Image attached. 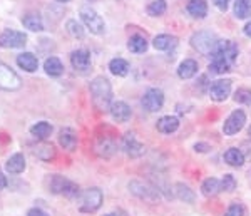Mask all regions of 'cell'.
I'll list each match as a JSON object with an SVG mask.
<instances>
[{
    "mask_svg": "<svg viewBox=\"0 0 251 216\" xmlns=\"http://www.w3.org/2000/svg\"><path fill=\"white\" fill-rule=\"evenodd\" d=\"M238 57V47L231 40H218L216 47L211 52V64L209 71L214 74H225L228 72Z\"/></svg>",
    "mask_w": 251,
    "mask_h": 216,
    "instance_id": "cell-1",
    "label": "cell"
},
{
    "mask_svg": "<svg viewBox=\"0 0 251 216\" xmlns=\"http://www.w3.org/2000/svg\"><path fill=\"white\" fill-rule=\"evenodd\" d=\"M91 96L92 103L99 111H109L111 109V99H112V87L111 82L106 77L99 76L91 82Z\"/></svg>",
    "mask_w": 251,
    "mask_h": 216,
    "instance_id": "cell-2",
    "label": "cell"
},
{
    "mask_svg": "<svg viewBox=\"0 0 251 216\" xmlns=\"http://www.w3.org/2000/svg\"><path fill=\"white\" fill-rule=\"evenodd\" d=\"M49 191L54 194H62L66 198H77L80 194L79 186L75 183L64 176H59V174H54L49 179Z\"/></svg>",
    "mask_w": 251,
    "mask_h": 216,
    "instance_id": "cell-3",
    "label": "cell"
},
{
    "mask_svg": "<svg viewBox=\"0 0 251 216\" xmlns=\"http://www.w3.org/2000/svg\"><path fill=\"white\" fill-rule=\"evenodd\" d=\"M102 191L99 188H89L79 196V210L82 213H94L102 205Z\"/></svg>",
    "mask_w": 251,
    "mask_h": 216,
    "instance_id": "cell-4",
    "label": "cell"
},
{
    "mask_svg": "<svg viewBox=\"0 0 251 216\" xmlns=\"http://www.w3.org/2000/svg\"><path fill=\"white\" fill-rule=\"evenodd\" d=\"M129 191H131L134 196L146 199V201L154 203L159 199V189H156L154 186L148 185V183L141 181V179H132V181L129 183Z\"/></svg>",
    "mask_w": 251,
    "mask_h": 216,
    "instance_id": "cell-5",
    "label": "cell"
},
{
    "mask_svg": "<svg viewBox=\"0 0 251 216\" xmlns=\"http://www.w3.org/2000/svg\"><path fill=\"white\" fill-rule=\"evenodd\" d=\"M216 44H218V39L211 32H198V34H194L191 37V46L204 55H211Z\"/></svg>",
    "mask_w": 251,
    "mask_h": 216,
    "instance_id": "cell-6",
    "label": "cell"
},
{
    "mask_svg": "<svg viewBox=\"0 0 251 216\" xmlns=\"http://www.w3.org/2000/svg\"><path fill=\"white\" fill-rule=\"evenodd\" d=\"M22 85L20 77L12 69L0 60V89L2 91H17Z\"/></svg>",
    "mask_w": 251,
    "mask_h": 216,
    "instance_id": "cell-7",
    "label": "cell"
},
{
    "mask_svg": "<svg viewBox=\"0 0 251 216\" xmlns=\"http://www.w3.org/2000/svg\"><path fill=\"white\" fill-rule=\"evenodd\" d=\"M80 19H82V22L86 24L92 34L99 35V34H102L104 28H106L100 15H97V12L94 9H91V7H82V9H80Z\"/></svg>",
    "mask_w": 251,
    "mask_h": 216,
    "instance_id": "cell-8",
    "label": "cell"
},
{
    "mask_svg": "<svg viewBox=\"0 0 251 216\" xmlns=\"http://www.w3.org/2000/svg\"><path fill=\"white\" fill-rule=\"evenodd\" d=\"M27 44V35L24 32L7 28L0 34V47L3 49H20Z\"/></svg>",
    "mask_w": 251,
    "mask_h": 216,
    "instance_id": "cell-9",
    "label": "cell"
},
{
    "mask_svg": "<svg viewBox=\"0 0 251 216\" xmlns=\"http://www.w3.org/2000/svg\"><path fill=\"white\" fill-rule=\"evenodd\" d=\"M245 122H246V114L243 112L241 109H236V111H233L229 114L228 119L225 121V124H223V133H225L226 136H233V134L241 131Z\"/></svg>",
    "mask_w": 251,
    "mask_h": 216,
    "instance_id": "cell-10",
    "label": "cell"
},
{
    "mask_svg": "<svg viewBox=\"0 0 251 216\" xmlns=\"http://www.w3.org/2000/svg\"><path fill=\"white\" fill-rule=\"evenodd\" d=\"M143 108L146 111L149 112H156V111H161L164 104V94L161 89H149L148 92L143 96Z\"/></svg>",
    "mask_w": 251,
    "mask_h": 216,
    "instance_id": "cell-11",
    "label": "cell"
},
{
    "mask_svg": "<svg viewBox=\"0 0 251 216\" xmlns=\"http://www.w3.org/2000/svg\"><path fill=\"white\" fill-rule=\"evenodd\" d=\"M229 92H231V81L229 79H220L214 81L209 87V97L216 103H223L228 99Z\"/></svg>",
    "mask_w": 251,
    "mask_h": 216,
    "instance_id": "cell-12",
    "label": "cell"
},
{
    "mask_svg": "<svg viewBox=\"0 0 251 216\" xmlns=\"http://www.w3.org/2000/svg\"><path fill=\"white\" fill-rule=\"evenodd\" d=\"M123 149L131 158H139V156H143V154L146 153L144 144H143V142L137 141L136 134H132V133H127L123 137Z\"/></svg>",
    "mask_w": 251,
    "mask_h": 216,
    "instance_id": "cell-13",
    "label": "cell"
},
{
    "mask_svg": "<svg viewBox=\"0 0 251 216\" xmlns=\"http://www.w3.org/2000/svg\"><path fill=\"white\" fill-rule=\"evenodd\" d=\"M71 64L75 71H87L91 67V54L84 49H77L71 54Z\"/></svg>",
    "mask_w": 251,
    "mask_h": 216,
    "instance_id": "cell-14",
    "label": "cell"
},
{
    "mask_svg": "<svg viewBox=\"0 0 251 216\" xmlns=\"http://www.w3.org/2000/svg\"><path fill=\"white\" fill-rule=\"evenodd\" d=\"M109 112H111L112 119L117 121V122H126L131 119V108H129L127 104L123 103V101H117V103H112L111 104V109H109Z\"/></svg>",
    "mask_w": 251,
    "mask_h": 216,
    "instance_id": "cell-15",
    "label": "cell"
},
{
    "mask_svg": "<svg viewBox=\"0 0 251 216\" xmlns=\"http://www.w3.org/2000/svg\"><path fill=\"white\" fill-rule=\"evenodd\" d=\"M17 66L25 72H35L39 67V60L32 52H22L17 55Z\"/></svg>",
    "mask_w": 251,
    "mask_h": 216,
    "instance_id": "cell-16",
    "label": "cell"
},
{
    "mask_svg": "<svg viewBox=\"0 0 251 216\" xmlns=\"http://www.w3.org/2000/svg\"><path fill=\"white\" fill-rule=\"evenodd\" d=\"M59 144L67 151H74L77 146V136L71 128H64L59 133Z\"/></svg>",
    "mask_w": 251,
    "mask_h": 216,
    "instance_id": "cell-17",
    "label": "cell"
},
{
    "mask_svg": "<svg viewBox=\"0 0 251 216\" xmlns=\"http://www.w3.org/2000/svg\"><path fill=\"white\" fill-rule=\"evenodd\" d=\"M156 128H157V131L163 134H171L174 131H177V128H179V119L174 116H164L157 121Z\"/></svg>",
    "mask_w": 251,
    "mask_h": 216,
    "instance_id": "cell-18",
    "label": "cell"
},
{
    "mask_svg": "<svg viewBox=\"0 0 251 216\" xmlns=\"http://www.w3.org/2000/svg\"><path fill=\"white\" fill-rule=\"evenodd\" d=\"M116 142L109 137H100L99 141L96 142V153L102 158H111L112 154L116 153Z\"/></svg>",
    "mask_w": 251,
    "mask_h": 216,
    "instance_id": "cell-19",
    "label": "cell"
},
{
    "mask_svg": "<svg viewBox=\"0 0 251 216\" xmlns=\"http://www.w3.org/2000/svg\"><path fill=\"white\" fill-rule=\"evenodd\" d=\"M5 169L9 171L10 174H20L24 169H25V158H24V154H14V156H10L9 160L5 162Z\"/></svg>",
    "mask_w": 251,
    "mask_h": 216,
    "instance_id": "cell-20",
    "label": "cell"
},
{
    "mask_svg": "<svg viewBox=\"0 0 251 216\" xmlns=\"http://www.w3.org/2000/svg\"><path fill=\"white\" fill-rule=\"evenodd\" d=\"M152 46H154L157 51H171V49L177 46V39L169 34H161L154 39Z\"/></svg>",
    "mask_w": 251,
    "mask_h": 216,
    "instance_id": "cell-21",
    "label": "cell"
},
{
    "mask_svg": "<svg viewBox=\"0 0 251 216\" xmlns=\"http://www.w3.org/2000/svg\"><path fill=\"white\" fill-rule=\"evenodd\" d=\"M198 72V62L193 59H186L179 64V69H177V76L181 79H191V77Z\"/></svg>",
    "mask_w": 251,
    "mask_h": 216,
    "instance_id": "cell-22",
    "label": "cell"
},
{
    "mask_svg": "<svg viewBox=\"0 0 251 216\" xmlns=\"http://www.w3.org/2000/svg\"><path fill=\"white\" fill-rule=\"evenodd\" d=\"M30 134L34 137H37V139H47L52 134V126L47 121H40L30 128Z\"/></svg>",
    "mask_w": 251,
    "mask_h": 216,
    "instance_id": "cell-23",
    "label": "cell"
},
{
    "mask_svg": "<svg viewBox=\"0 0 251 216\" xmlns=\"http://www.w3.org/2000/svg\"><path fill=\"white\" fill-rule=\"evenodd\" d=\"M127 47L131 52H134V54H143V52L148 51V40L143 35H132L131 39H129L127 42Z\"/></svg>",
    "mask_w": 251,
    "mask_h": 216,
    "instance_id": "cell-24",
    "label": "cell"
},
{
    "mask_svg": "<svg viewBox=\"0 0 251 216\" xmlns=\"http://www.w3.org/2000/svg\"><path fill=\"white\" fill-rule=\"evenodd\" d=\"M188 12L196 19H203L208 14V5H206L204 0H191L188 3Z\"/></svg>",
    "mask_w": 251,
    "mask_h": 216,
    "instance_id": "cell-25",
    "label": "cell"
},
{
    "mask_svg": "<svg viewBox=\"0 0 251 216\" xmlns=\"http://www.w3.org/2000/svg\"><path fill=\"white\" fill-rule=\"evenodd\" d=\"M225 161L228 162L229 166L240 168V166H243V162H245V154H243L240 149L231 148V149H228L225 153Z\"/></svg>",
    "mask_w": 251,
    "mask_h": 216,
    "instance_id": "cell-26",
    "label": "cell"
},
{
    "mask_svg": "<svg viewBox=\"0 0 251 216\" xmlns=\"http://www.w3.org/2000/svg\"><path fill=\"white\" fill-rule=\"evenodd\" d=\"M44 69H46L47 74L52 77H57L64 72V66L57 57H49L46 62H44Z\"/></svg>",
    "mask_w": 251,
    "mask_h": 216,
    "instance_id": "cell-27",
    "label": "cell"
},
{
    "mask_svg": "<svg viewBox=\"0 0 251 216\" xmlns=\"http://www.w3.org/2000/svg\"><path fill=\"white\" fill-rule=\"evenodd\" d=\"M109 69H111V72L114 76L124 77V76H127V72H129V64H127V60H124V59H112L111 62H109Z\"/></svg>",
    "mask_w": 251,
    "mask_h": 216,
    "instance_id": "cell-28",
    "label": "cell"
},
{
    "mask_svg": "<svg viewBox=\"0 0 251 216\" xmlns=\"http://www.w3.org/2000/svg\"><path fill=\"white\" fill-rule=\"evenodd\" d=\"M234 15L238 19L251 17V0H236L234 2Z\"/></svg>",
    "mask_w": 251,
    "mask_h": 216,
    "instance_id": "cell-29",
    "label": "cell"
},
{
    "mask_svg": "<svg viewBox=\"0 0 251 216\" xmlns=\"http://www.w3.org/2000/svg\"><path fill=\"white\" fill-rule=\"evenodd\" d=\"M201 191H203L204 196H214L221 191V185L216 178H208L201 186Z\"/></svg>",
    "mask_w": 251,
    "mask_h": 216,
    "instance_id": "cell-30",
    "label": "cell"
},
{
    "mask_svg": "<svg viewBox=\"0 0 251 216\" xmlns=\"http://www.w3.org/2000/svg\"><path fill=\"white\" fill-rule=\"evenodd\" d=\"M22 24H24V26H25L27 28H30V30H34V32H40V30H44L42 19H40L39 15H35V14H29V15H25V17L22 19Z\"/></svg>",
    "mask_w": 251,
    "mask_h": 216,
    "instance_id": "cell-31",
    "label": "cell"
},
{
    "mask_svg": "<svg viewBox=\"0 0 251 216\" xmlns=\"http://www.w3.org/2000/svg\"><path fill=\"white\" fill-rule=\"evenodd\" d=\"M34 154L42 161H50L54 158L55 151L52 148V144H39L37 148L34 149Z\"/></svg>",
    "mask_w": 251,
    "mask_h": 216,
    "instance_id": "cell-32",
    "label": "cell"
},
{
    "mask_svg": "<svg viewBox=\"0 0 251 216\" xmlns=\"http://www.w3.org/2000/svg\"><path fill=\"white\" fill-rule=\"evenodd\" d=\"M174 188H176L174 189V193H176V196L179 198L181 201H184V203H193L194 201V193L186 185H181L179 183V185H176Z\"/></svg>",
    "mask_w": 251,
    "mask_h": 216,
    "instance_id": "cell-33",
    "label": "cell"
},
{
    "mask_svg": "<svg viewBox=\"0 0 251 216\" xmlns=\"http://www.w3.org/2000/svg\"><path fill=\"white\" fill-rule=\"evenodd\" d=\"M164 12H166V0H154V2H151L148 7V14L152 15V17L163 15Z\"/></svg>",
    "mask_w": 251,
    "mask_h": 216,
    "instance_id": "cell-34",
    "label": "cell"
},
{
    "mask_svg": "<svg viewBox=\"0 0 251 216\" xmlns=\"http://www.w3.org/2000/svg\"><path fill=\"white\" fill-rule=\"evenodd\" d=\"M67 30H69V34L74 35V37H79V39L84 37V28L77 22V20H69V22H67Z\"/></svg>",
    "mask_w": 251,
    "mask_h": 216,
    "instance_id": "cell-35",
    "label": "cell"
},
{
    "mask_svg": "<svg viewBox=\"0 0 251 216\" xmlns=\"http://www.w3.org/2000/svg\"><path fill=\"white\" fill-rule=\"evenodd\" d=\"M220 185H221V191H233L236 188V179H234V176H231V174H226L220 181Z\"/></svg>",
    "mask_w": 251,
    "mask_h": 216,
    "instance_id": "cell-36",
    "label": "cell"
},
{
    "mask_svg": "<svg viewBox=\"0 0 251 216\" xmlns=\"http://www.w3.org/2000/svg\"><path fill=\"white\" fill-rule=\"evenodd\" d=\"M225 216H245V208H243L240 203H233V205L228 208V211L225 213Z\"/></svg>",
    "mask_w": 251,
    "mask_h": 216,
    "instance_id": "cell-37",
    "label": "cell"
},
{
    "mask_svg": "<svg viewBox=\"0 0 251 216\" xmlns=\"http://www.w3.org/2000/svg\"><path fill=\"white\" fill-rule=\"evenodd\" d=\"M251 96V91H248V89H240V91L236 92V96H234V99L238 101V103H246V101L250 99Z\"/></svg>",
    "mask_w": 251,
    "mask_h": 216,
    "instance_id": "cell-38",
    "label": "cell"
},
{
    "mask_svg": "<svg viewBox=\"0 0 251 216\" xmlns=\"http://www.w3.org/2000/svg\"><path fill=\"white\" fill-rule=\"evenodd\" d=\"M27 216H49V215L44 210H40V208H32V210L27 211Z\"/></svg>",
    "mask_w": 251,
    "mask_h": 216,
    "instance_id": "cell-39",
    "label": "cell"
},
{
    "mask_svg": "<svg viewBox=\"0 0 251 216\" xmlns=\"http://www.w3.org/2000/svg\"><path fill=\"white\" fill-rule=\"evenodd\" d=\"M213 2L220 10H226V9H228V5H229V0H213Z\"/></svg>",
    "mask_w": 251,
    "mask_h": 216,
    "instance_id": "cell-40",
    "label": "cell"
},
{
    "mask_svg": "<svg viewBox=\"0 0 251 216\" xmlns=\"http://www.w3.org/2000/svg\"><path fill=\"white\" fill-rule=\"evenodd\" d=\"M7 186V178L3 176L2 173H0V189H3Z\"/></svg>",
    "mask_w": 251,
    "mask_h": 216,
    "instance_id": "cell-41",
    "label": "cell"
},
{
    "mask_svg": "<svg viewBox=\"0 0 251 216\" xmlns=\"http://www.w3.org/2000/svg\"><path fill=\"white\" fill-rule=\"evenodd\" d=\"M104 216H126V213H124V211H112V213H107Z\"/></svg>",
    "mask_w": 251,
    "mask_h": 216,
    "instance_id": "cell-42",
    "label": "cell"
},
{
    "mask_svg": "<svg viewBox=\"0 0 251 216\" xmlns=\"http://www.w3.org/2000/svg\"><path fill=\"white\" fill-rule=\"evenodd\" d=\"M194 149H196V151H208V146H206V144H196V146H194Z\"/></svg>",
    "mask_w": 251,
    "mask_h": 216,
    "instance_id": "cell-43",
    "label": "cell"
},
{
    "mask_svg": "<svg viewBox=\"0 0 251 216\" xmlns=\"http://www.w3.org/2000/svg\"><path fill=\"white\" fill-rule=\"evenodd\" d=\"M245 34L248 35V37H251V22H250V24H246V27H245Z\"/></svg>",
    "mask_w": 251,
    "mask_h": 216,
    "instance_id": "cell-44",
    "label": "cell"
},
{
    "mask_svg": "<svg viewBox=\"0 0 251 216\" xmlns=\"http://www.w3.org/2000/svg\"><path fill=\"white\" fill-rule=\"evenodd\" d=\"M57 2H69V0H57Z\"/></svg>",
    "mask_w": 251,
    "mask_h": 216,
    "instance_id": "cell-45",
    "label": "cell"
},
{
    "mask_svg": "<svg viewBox=\"0 0 251 216\" xmlns=\"http://www.w3.org/2000/svg\"><path fill=\"white\" fill-rule=\"evenodd\" d=\"M248 134H250V137H251V128L248 129Z\"/></svg>",
    "mask_w": 251,
    "mask_h": 216,
    "instance_id": "cell-46",
    "label": "cell"
}]
</instances>
